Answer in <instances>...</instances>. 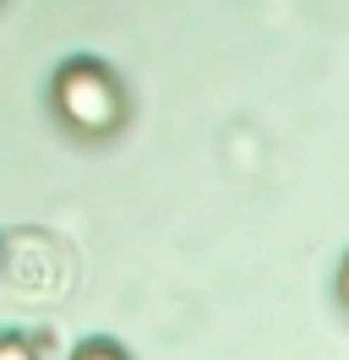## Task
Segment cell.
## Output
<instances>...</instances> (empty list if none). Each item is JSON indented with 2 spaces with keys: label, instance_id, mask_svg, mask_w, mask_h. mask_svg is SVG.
<instances>
[{
  "label": "cell",
  "instance_id": "7a4b0ae2",
  "mask_svg": "<svg viewBox=\"0 0 349 360\" xmlns=\"http://www.w3.org/2000/svg\"><path fill=\"white\" fill-rule=\"evenodd\" d=\"M0 360H33V349L22 338H0Z\"/></svg>",
  "mask_w": 349,
  "mask_h": 360
},
{
  "label": "cell",
  "instance_id": "3957f363",
  "mask_svg": "<svg viewBox=\"0 0 349 360\" xmlns=\"http://www.w3.org/2000/svg\"><path fill=\"white\" fill-rule=\"evenodd\" d=\"M82 360H120L115 349H82Z\"/></svg>",
  "mask_w": 349,
  "mask_h": 360
},
{
  "label": "cell",
  "instance_id": "6da1fadb",
  "mask_svg": "<svg viewBox=\"0 0 349 360\" xmlns=\"http://www.w3.org/2000/svg\"><path fill=\"white\" fill-rule=\"evenodd\" d=\"M55 98H61V115L77 131H109V126L120 120V93H115V82L104 77V66H87V60L65 66Z\"/></svg>",
  "mask_w": 349,
  "mask_h": 360
},
{
  "label": "cell",
  "instance_id": "277c9868",
  "mask_svg": "<svg viewBox=\"0 0 349 360\" xmlns=\"http://www.w3.org/2000/svg\"><path fill=\"white\" fill-rule=\"evenodd\" d=\"M344 295H349V268H344Z\"/></svg>",
  "mask_w": 349,
  "mask_h": 360
}]
</instances>
